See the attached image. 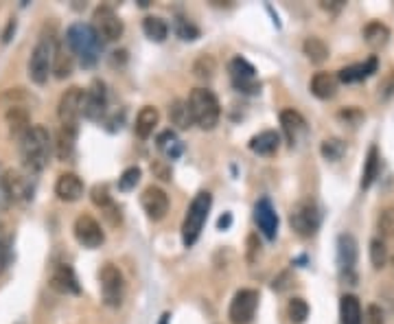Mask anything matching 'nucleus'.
Segmentation results:
<instances>
[{
  "label": "nucleus",
  "instance_id": "obj_50",
  "mask_svg": "<svg viewBox=\"0 0 394 324\" xmlns=\"http://www.w3.org/2000/svg\"><path fill=\"white\" fill-rule=\"evenodd\" d=\"M11 33H16V20H9L5 33H3V42H9L11 40Z\"/></svg>",
  "mask_w": 394,
  "mask_h": 324
},
{
  "label": "nucleus",
  "instance_id": "obj_34",
  "mask_svg": "<svg viewBox=\"0 0 394 324\" xmlns=\"http://www.w3.org/2000/svg\"><path fill=\"white\" fill-rule=\"evenodd\" d=\"M377 173H379V152H377V147H370L366 165H363V173H361V188H370L377 178Z\"/></svg>",
  "mask_w": 394,
  "mask_h": 324
},
{
  "label": "nucleus",
  "instance_id": "obj_49",
  "mask_svg": "<svg viewBox=\"0 0 394 324\" xmlns=\"http://www.w3.org/2000/svg\"><path fill=\"white\" fill-rule=\"evenodd\" d=\"M230 224H233V215H230V213H226V215H221V217H219L217 228H219V230H226V228H228Z\"/></svg>",
  "mask_w": 394,
  "mask_h": 324
},
{
  "label": "nucleus",
  "instance_id": "obj_15",
  "mask_svg": "<svg viewBox=\"0 0 394 324\" xmlns=\"http://www.w3.org/2000/svg\"><path fill=\"white\" fill-rule=\"evenodd\" d=\"M141 206L151 222H160L169 213V195L160 186H147L141 195Z\"/></svg>",
  "mask_w": 394,
  "mask_h": 324
},
{
  "label": "nucleus",
  "instance_id": "obj_48",
  "mask_svg": "<svg viewBox=\"0 0 394 324\" xmlns=\"http://www.w3.org/2000/svg\"><path fill=\"white\" fill-rule=\"evenodd\" d=\"M322 9H329V11H338L344 7V0H331V3H326V0H322Z\"/></svg>",
  "mask_w": 394,
  "mask_h": 324
},
{
  "label": "nucleus",
  "instance_id": "obj_29",
  "mask_svg": "<svg viewBox=\"0 0 394 324\" xmlns=\"http://www.w3.org/2000/svg\"><path fill=\"white\" fill-rule=\"evenodd\" d=\"M156 145H158V149H160L166 158H171V160L180 158V156H182V149H184V147H182V140L178 138V134H175L173 129L162 131V134L158 136V140H156Z\"/></svg>",
  "mask_w": 394,
  "mask_h": 324
},
{
  "label": "nucleus",
  "instance_id": "obj_8",
  "mask_svg": "<svg viewBox=\"0 0 394 324\" xmlns=\"http://www.w3.org/2000/svg\"><path fill=\"white\" fill-rule=\"evenodd\" d=\"M290 224L300 237H311L320 228V211L313 202H298L290 215Z\"/></svg>",
  "mask_w": 394,
  "mask_h": 324
},
{
  "label": "nucleus",
  "instance_id": "obj_7",
  "mask_svg": "<svg viewBox=\"0 0 394 324\" xmlns=\"http://www.w3.org/2000/svg\"><path fill=\"white\" fill-rule=\"evenodd\" d=\"M93 29L97 31L99 40L114 42L123 35V20L116 16V11L108 5H101L93 13Z\"/></svg>",
  "mask_w": 394,
  "mask_h": 324
},
{
  "label": "nucleus",
  "instance_id": "obj_37",
  "mask_svg": "<svg viewBox=\"0 0 394 324\" xmlns=\"http://www.w3.org/2000/svg\"><path fill=\"white\" fill-rule=\"evenodd\" d=\"M287 314H290V320L294 324H302L309 318V305L305 298H292L290 307H287Z\"/></svg>",
  "mask_w": 394,
  "mask_h": 324
},
{
  "label": "nucleus",
  "instance_id": "obj_47",
  "mask_svg": "<svg viewBox=\"0 0 394 324\" xmlns=\"http://www.w3.org/2000/svg\"><path fill=\"white\" fill-rule=\"evenodd\" d=\"M394 95V70L390 72V77L384 83V99H390Z\"/></svg>",
  "mask_w": 394,
  "mask_h": 324
},
{
  "label": "nucleus",
  "instance_id": "obj_28",
  "mask_svg": "<svg viewBox=\"0 0 394 324\" xmlns=\"http://www.w3.org/2000/svg\"><path fill=\"white\" fill-rule=\"evenodd\" d=\"M74 140H77V127H62L55 143V152L59 160H70L74 154Z\"/></svg>",
  "mask_w": 394,
  "mask_h": 324
},
{
  "label": "nucleus",
  "instance_id": "obj_31",
  "mask_svg": "<svg viewBox=\"0 0 394 324\" xmlns=\"http://www.w3.org/2000/svg\"><path fill=\"white\" fill-rule=\"evenodd\" d=\"M388 38H390V31L381 22H370V24H366V29H363V40H366V44L372 49L386 47Z\"/></svg>",
  "mask_w": 394,
  "mask_h": 324
},
{
  "label": "nucleus",
  "instance_id": "obj_53",
  "mask_svg": "<svg viewBox=\"0 0 394 324\" xmlns=\"http://www.w3.org/2000/svg\"><path fill=\"white\" fill-rule=\"evenodd\" d=\"M0 228H3V226H0Z\"/></svg>",
  "mask_w": 394,
  "mask_h": 324
},
{
  "label": "nucleus",
  "instance_id": "obj_17",
  "mask_svg": "<svg viewBox=\"0 0 394 324\" xmlns=\"http://www.w3.org/2000/svg\"><path fill=\"white\" fill-rule=\"evenodd\" d=\"M51 287L57 291V293H79L81 287H79V281H77V274L70 268L68 263H59L57 268L53 270L51 274Z\"/></svg>",
  "mask_w": 394,
  "mask_h": 324
},
{
  "label": "nucleus",
  "instance_id": "obj_4",
  "mask_svg": "<svg viewBox=\"0 0 394 324\" xmlns=\"http://www.w3.org/2000/svg\"><path fill=\"white\" fill-rule=\"evenodd\" d=\"M210 206H213V195H210L208 191H200V193L193 197L184 217V224H182V241H184L187 248H191L200 239V232L208 219Z\"/></svg>",
  "mask_w": 394,
  "mask_h": 324
},
{
  "label": "nucleus",
  "instance_id": "obj_11",
  "mask_svg": "<svg viewBox=\"0 0 394 324\" xmlns=\"http://www.w3.org/2000/svg\"><path fill=\"white\" fill-rule=\"evenodd\" d=\"M81 103H84V90L77 86L68 88V90L59 99V121H62V127H77L79 119H81Z\"/></svg>",
  "mask_w": 394,
  "mask_h": 324
},
{
  "label": "nucleus",
  "instance_id": "obj_27",
  "mask_svg": "<svg viewBox=\"0 0 394 324\" xmlns=\"http://www.w3.org/2000/svg\"><path fill=\"white\" fill-rule=\"evenodd\" d=\"M53 72H55L57 79H66V77L72 75V53L64 47V44H55Z\"/></svg>",
  "mask_w": 394,
  "mask_h": 324
},
{
  "label": "nucleus",
  "instance_id": "obj_30",
  "mask_svg": "<svg viewBox=\"0 0 394 324\" xmlns=\"http://www.w3.org/2000/svg\"><path fill=\"white\" fill-rule=\"evenodd\" d=\"M143 31L151 42H164L169 35V24L158 16H147L143 20Z\"/></svg>",
  "mask_w": 394,
  "mask_h": 324
},
{
  "label": "nucleus",
  "instance_id": "obj_25",
  "mask_svg": "<svg viewBox=\"0 0 394 324\" xmlns=\"http://www.w3.org/2000/svg\"><path fill=\"white\" fill-rule=\"evenodd\" d=\"M311 92L322 101L333 99L338 92V77L331 72H315L311 79Z\"/></svg>",
  "mask_w": 394,
  "mask_h": 324
},
{
  "label": "nucleus",
  "instance_id": "obj_42",
  "mask_svg": "<svg viewBox=\"0 0 394 324\" xmlns=\"http://www.w3.org/2000/svg\"><path fill=\"white\" fill-rule=\"evenodd\" d=\"M93 202L99 206V209H108V206H112V197H110V193H108V186H101V184H97L95 188H93Z\"/></svg>",
  "mask_w": 394,
  "mask_h": 324
},
{
  "label": "nucleus",
  "instance_id": "obj_21",
  "mask_svg": "<svg viewBox=\"0 0 394 324\" xmlns=\"http://www.w3.org/2000/svg\"><path fill=\"white\" fill-rule=\"evenodd\" d=\"M377 70V57H370V60L361 62V64H353L346 66L338 72V81L342 83H355V81H363L366 77H370Z\"/></svg>",
  "mask_w": 394,
  "mask_h": 324
},
{
  "label": "nucleus",
  "instance_id": "obj_12",
  "mask_svg": "<svg viewBox=\"0 0 394 324\" xmlns=\"http://www.w3.org/2000/svg\"><path fill=\"white\" fill-rule=\"evenodd\" d=\"M0 184H3L5 193L13 202H26V200L33 197V182H31V178H29V173H24L20 169L5 171Z\"/></svg>",
  "mask_w": 394,
  "mask_h": 324
},
{
  "label": "nucleus",
  "instance_id": "obj_14",
  "mask_svg": "<svg viewBox=\"0 0 394 324\" xmlns=\"http://www.w3.org/2000/svg\"><path fill=\"white\" fill-rule=\"evenodd\" d=\"M105 108H108V95H105V86L101 81H95L93 86L84 90V103H81V116L88 121H101Z\"/></svg>",
  "mask_w": 394,
  "mask_h": 324
},
{
  "label": "nucleus",
  "instance_id": "obj_20",
  "mask_svg": "<svg viewBox=\"0 0 394 324\" xmlns=\"http://www.w3.org/2000/svg\"><path fill=\"white\" fill-rule=\"evenodd\" d=\"M281 125H283V131L290 145L294 147L300 138V134H305L307 129V123L302 119V114H298L296 110H283L281 112Z\"/></svg>",
  "mask_w": 394,
  "mask_h": 324
},
{
  "label": "nucleus",
  "instance_id": "obj_33",
  "mask_svg": "<svg viewBox=\"0 0 394 324\" xmlns=\"http://www.w3.org/2000/svg\"><path fill=\"white\" fill-rule=\"evenodd\" d=\"M169 119L175 127L180 129H189L193 125V119H191V112H189V106L187 101L182 99H175L171 106H169Z\"/></svg>",
  "mask_w": 394,
  "mask_h": 324
},
{
  "label": "nucleus",
  "instance_id": "obj_10",
  "mask_svg": "<svg viewBox=\"0 0 394 324\" xmlns=\"http://www.w3.org/2000/svg\"><path fill=\"white\" fill-rule=\"evenodd\" d=\"M228 72H230L233 86L237 88L239 92L254 95V92L261 90V83L256 81L254 66L248 60H244V57H233L230 64H228Z\"/></svg>",
  "mask_w": 394,
  "mask_h": 324
},
{
  "label": "nucleus",
  "instance_id": "obj_23",
  "mask_svg": "<svg viewBox=\"0 0 394 324\" xmlns=\"http://www.w3.org/2000/svg\"><path fill=\"white\" fill-rule=\"evenodd\" d=\"M160 121V114L154 106H145L139 116H136V125H134V131H136V136L139 138H149L151 134H154V129Z\"/></svg>",
  "mask_w": 394,
  "mask_h": 324
},
{
  "label": "nucleus",
  "instance_id": "obj_39",
  "mask_svg": "<svg viewBox=\"0 0 394 324\" xmlns=\"http://www.w3.org/2000/svg\"><path fill=\"white\" fill-rule=\"evenodd\" d=\"M173 26H175L178 38L184 40V42H193V40L200 38V29H197L195 24H191L189 20H184V18H175Z\"/></svg>",
  "mask_w": 394,
  "mask_h": 324
},
{
  "label": "nucleus",
  "instance_id": "obj_26",
  "mask_svg": "<svg viewBox=\"0 0 394 324\" xmlns=\"http://www.w3.org/2000/svg\"><path fill=\"white\" fill-rule=\"evenodd\" d=\"M340 318L342 324H363V314H361V302L353 293H344L340 298Z\"/></svg>",
  "mask_w": 394,
  "mask_h": 324
},
{
  "label": "nucleus",
  "instance_id": "obj_19",
  "mask_svg": "<svg viewBox=\"0 0 394 324\" xmlns=\"http://www.w3.org/2000/svg\"><path fill=\"white\" fill-rule=\"evenodd\" d=\"M55 195L62 202H77L84 195V182L74 173H62L55 182Z\"/></svg>",
  "mask_w": 394,
  "mask_h": 324
},
{
  "label": "nucleus",
  "instance_id": "obj_5",
  "mask_svg": "<svg viewBox=\"0 0 394 324\" xmlns=\"http://www.w3.org/2000/svg\"><path fill=\"white\" fill-rule=\"evenodd\" d=\"M55 40L42 35L40 42L36 44V49L29 60V77L33 83L42 86L49 81V75L53 72V53H55Z\"/></svg>",
  "mask_w": 394,
  "mask_h": 324
},
{
  "label": "nucleus",
  "instance_id": "obj_43",
  "mask_svg": "<svg viewBox=\"0 0 394 324\" xmlns=\"http://www.w3.org/2000/svg\"><path fill=\"white\" fill-rule=\"evenodd\" d=\"M11 263V248H9V241L0 239V274H3Z\"/></svg>",
  "mask_w": 394,
  "mask_h": 324
},
{
  "label": "nucleus",
  "instance_id": "obj_22",
  "mask_svg": "<svg viewBox=\"0 0 394 324\" xmlns=\"http://www.w3.org/2000/svg\"><path fill=\"white\" fill-rule=\"evenodd\" d=\"M7 125H9V134L16 136L18 140L26 134L29 129H31V116H29V112L20 106H11L7 110Z\"/></svg>",
  "mask_w": 394,
  "mask_h": 324
},
{
  "label": "nucleus",
  "instance_id": "obj_41",
  "mask_svg": "<svg viewBox=\"0 0 394 324\" xmlns=\"http://www.w3.org/2000/svg\"><path fill=\"white\" fill-rule=\"evenodd\" d=\"M139 180H141V169L139 167H129L118 178V188L120 191H132L136 184H139Z\"/></svg>",
  "mask_w": 394,
  "mask_h": 324
},
{
  "label": "nucleus",
  "instance_id": "obj_2",
  "mask_svg": "<svg viewBox=\"0 0 394 324\" xmlns=\"http://www.w3.org/2000/svg\"><path fill=\"white\" fill-rule=\"evenodd\" d=\"M66 49L72 53V57L77 55L81 66H95L99 60V51H101V40L93 24H84V22H74L68 26L66 31Z\"/></svg>",
  "mask_w": 394,
  "mask_h": 324
},
{
  "label": "nucleus",
  "instance_id": "obj_13",
  "mask_svg": "<svg viewBox=\"0 0 394 324\" xmlns=\"http://www.w3.org/2000/svg\"><path fill=\"white\" fill-rule=\"evenodd\" d=\"M72 232H74V239L88 250H95L105 241V234H103L99 222L90 215H79L77 219H74Z\"/></svg>",
  "mask_w": 394,
  "mask_h": 324
},
{
  "label": "nucleus",
  "instance_id": "obj_32",
  "mask_svg": "<svg viewBox=\"0 0 394 324\" xmlns=\"http://www.w3.org/2000/svg\"><path fill=\"white\" fill-rule=\"evenodd\" d=\"M302 51H305V55L309 57L311 64H322L329 57V47L320 38H307L305 44H302Z\"/></svg>",
  "mask_w": 394,
  "mask_h": 324
},
{
  "label": "nucleus",
  "instance_id": "obj_3",
  "mask_svg": "<svg viewBox=\"0 0 394 324\" xmlns=\"http://www.w3.org/2000/svg\"><path fill=\"white\" fill-rule=\"evenodd\" d=\"M187 106L191 112L193 125L202 127V129H215V125L219 123V116H221V106H219V99L215 97L213 90H208V88H195V90L189 95Z\"/></svg>",
  "mask_w": 394,
  "mask_h": 324
},
{
  "label": "nucleus",
  "instance_id": "obj_36",
  "mask_svg": "<svg viewBox=\"0 0 394 324\" xmlns=\"http://www.w3.org/2000/svg\"><path fill=\"white\" fill-rule=\"evenodd\" d=\"M320 154L329 162H338L346 154V143L342 138H326L320 147Z\"/></svg>",
  "mask_w": 394,
  "mask_h": 324
},
{
  "label": "nucleus",
  "instance_id": "obj_51",
  "mask_svg": "<svg viewBox=\"0 0 394 324\" xmlns=\"http://www.w3.org/2000/svg\"><path fill=\"white\" fill-rule=\"evenodd\" d=\"M169 318H171L169 314H164V316L160 318V324H169Z\"/></svg>",
  "mask_w": 394,
  "mask_h": 324
},
{
  "label": "nucleus",
  "instance_id": "obj_40",
  "mask_svg": "<svg viewBox=\"0 0 394 324\" xmlns=\"http://www.w3.org/2000/svg\"><path fill=\"white\" fill-rule=\"evenodd\" d=\"M377 228L381 232V237H392L394 234V206H388L386 211H381L377 219Z\"/></svg>",
  "mask_w": 394,
  "mask_h": 324
},
{
  "label": "nucleus",
  "instance_id": "obj_44",
  "mask_svg": "<svg viewBox=\"0 0 394 324\" xmlns=\"http://www.w3.org/2000/svg\"><path fill=\"white\" fill-rule=\"evenodd\" d=\"M366 324H384V311L379 305H368L366 309Z\"/></svg>",
  "mask_w": 394,
  "mask_h": 324
},
{
  "label": "nucleus",
  "instance_id": "obj_6",
  "mask_svg": "<svg viewBox=\"0 0 394 324\" xmlns=\"http://www.w3.org/2000/svg\"><path fill=\"white\" fill-rule=\"evenodd\" d=\"M99 281H101V296L103 302L108 307H118L123 302V293H125V281L123 274L112 263H105L101 272H99Z\"/></svg>",
  "mask_w": 394,
  "mask_h": 324
},
{
  "label": "nucleus",
  "instance_id": "obj_24",
  "mask_svg": "<svg viewBox=\"0 0 394 324\" xmlns=\"http://www.w3.org/2000/svg\"><path fill=\"white\" fill-rule=\"evenodd\" d=\"M278 145H281V136L276 134L274 129H265V131H261V134H256V136L250 138V149L254 154H259V156L276 154Z\"/></svg>",
  "mask_w": 394,
  "mask_h": 324
},
{
  "label": "nucleus",
  "instance_id": "obj_35",
  "mask_svg": "<svg viewBox=\"0 0 394 324\" xmlns=\"http://www.w3.org/2000/svg\"><path fill=\"white\" fill-rule=\"evenodd\" d=\"M217 72V62L213 55H202L197 57L193 64V75L197 79H213V75Z\"/></svg>",
  "mask_w": 394,
  "mask_h": 324
},
{
  "label": "nucleus",
  "instance_id": "obj_18",
  "mask_svg": "<svg viewBox=\"0 0 394 324\" xmlns=\"http://www.w3.org/2000/svg\"><path fill=\"white\" fill-rule=\"evenodd\" d=\"M338 263L344 274H351L357 263V239L353 234H340L338 237Z\"/></svg>",
  "mask_w": 394,
  "mask_h": 324
},
{
  "label": "nucleus",
  "instance_id": "obj_38",
  "mask_svg": "<svg viewBox=\"0 0 394 324\" xmlns=\"http://www.w3.org/2000/svg\"><path fill=\"white\" fill-rule=\"evenodd\" d=\"M388 261V248L384 239H372L370 241V263L375 270H381Z\"/></svg>",
  "mask_w": 394,
  "mask_h": 324
},
{
  "label": "nucleus",
  "instance_id": "obj_16",
  "mask_svg": "<svg viewBox=\"0 0 394 324\" xmlns=\"http://www.w3.org/2000/svg\"><path fill=\"white\" fill-rule=\"evenodd\" d=\"M254 222L259 226V230L265 234L267 239H276V232H278V215L274 211V206L267 197L259 200L254 206Z\"/></svg>",
  "mask_w": 394,
  "mask_h": 324
},
{
  "label": "nucleus",
  "instance_id": "obj_9",
  "mask_svg": "<svg viewBox=\"0 0 394 324\" xmlns=\"http://www.w3.org/2000/svg\"><path fill=\"white\" fill-rule=\"evenodd\" d=\"M256 307H259V291L254 289H239L228 309V318L233 324H250Z\"/></svg>",
  "mask_w": 394,
  "mask_h": 324
},
{
  "label": "nucleus",
  "instance_id": "obj_46",
  "mask_svg": "<svg viewBox=\"0 0 394 324\" xmlns=\"http://www.w3.org/2000/svg\"><path fill=\"white\" fill-rule=\"evenodd\" d=\"M285 281H290V272H285V274H281L278 278H274V287L276 291H285L287 287H290V283H285Z\"/></svg>",
  "mask_w": 394,
  "mask_h": 324
},
{
  "label": "nucleus",
  "instance_id": "obj_1",
  "mask_svg": "<svg viewBox=\"0 0 394 324\" xmlns=\"http://www.w3.org/2000/svg\"><path fill=\"white\" fill-rule=\"evenodd\" d=\"M20 149V160L29 173H40L51 158L53 140L47 127L42 125H31V129L18 140Z\"/></svg>",
  "mask_w": 394,
  "mask_h": 324
},
{
  "label": "nucleus",
  "instance_id": "obj_45",
  "mask_svg": "<svg viewBox=\"0 0 394 324\" xmlns=\"http://www.w3.org/2000/svg\"><path fill=\"white\" fill-rule=\"evenodd\" d=\"M340 119H346V121H353V119H363V114L355 108H346L340 112Z\"/></svg>",
  "mask_w": 394,
  "mask_h": 324
},
{
  "label": "nucleus",
  "instance_id": "obj_52",
  "mask_svg": "<svg viewBox=\"0 0 394 324\" xmlns=\"http://www.w3.org/2000/svg\"><path fill=\"white\" fill-rule=\"evenodd\" d=\"M0 180H3V175H0Z\"/></svg>",
  "mask_w": 394,
  "mask_h": 324
}]
</instances>
